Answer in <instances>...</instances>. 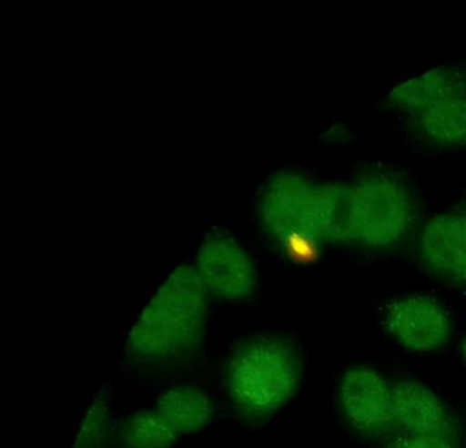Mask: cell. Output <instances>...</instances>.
I'll return each mask as SVG.
<instances>
[{
	"label": "cell",
	"instance_id": "cell-1",
	"mask_svg": "<svg viewBox=\"0 0 466 448\" xmlns=\"http://www.w3.org/2000/svg\"><path fill=\"white\" fill-rule=\"evenodd\" d=\"M207 300L193 265L174 270L130 331L127 344L133 354L159 360L192 349L206 324Z\"/></svg>",
	"mask_w": 466,
	"mask_h": 448
},
{
	"label": "cell",
	"instance_id": "cell-2",
	"mask_svg": "<svg viewBox=\"0 0 466 448\" xmlns=\"http://www.w3.org/2000/svg\"><path fill=\"white\" fill-rule=\"evenodd\" d=\"M299 382V362L290 344L261 338L242 347L228 369V387L238 412L250 421L272 417Z\"/></svg>",
	"mask_w": 466,
	"mask_h": 448
},
{
	"label": "cell",
	"instance_id": "cell-3",
	"mask_svg": "<svg viewBox=\"0 0 466 448\" xmlns=\"http://www.w3.org/2000/svg\"><path fill=\"white\" fill-rule=\"evenodd\" d=\"M413 218L411 199L394 178L370 174L350 186V240L380 248L400 240Z\"/></svg>",
	"mask_w": 466,
	"mask_h": 448
},
{
	"label": "cell",
	"instance_id": "cell-4",
	"mask_svg": "<svg viewBox=\"0 0 466 448\" xmlns=\"http://www.w3.org/2000/svg\"><path fill=\"white\" fill-rule=\"evenodd\" d=\"M320 185L296 172L269 178L258 199V215L277 242L318 243Z\"/></svg>",
	"mask_w": 466,
	"mask_h": 448
},
{
	"label": "cell",
	"instance_id": "cell-5",
	"mask_svg": "<svg viewBox=\"0 0 466 448\" xmlns=\"http://www.w3.org/2000/svg\"><path fill=\"white\" fill-rule=\"evenodd\" d=\"M207 294L244 300L256 286V268L245 249L228 234H211L198 248L193 265Z\"/></svg>",
	"mask_w": 466,
	"mask_h": 448
},
{
	"label": "cell",
	"instance_id": "cell-6",
	"mask_svg": "<svg viewBox=\"0 0 466 448\" xmlns=\"http://www.w3.org/2000/svg\"><path fill=\"white\" fill-rule=\"evenodd\" d=\"M383 322L390 335L411 352L435 351L447 343L451 332L443 306L424 295L395 300L384 311Z\"/></svg>",
	"mask_w": 466,
	"mask_h": 448
},
{
	"label": "cell",
	"instance_id": "cell-7",
	"mask_svg": "<svg viewBox=\"0 0 466 448\" xmlns=\"http://www.w3.org/2000/svg\"><path fill=\"white\" fill-rule=\"evenodd\" d=\"M339 398L349 423L362 433L380 436L395 425L392 387L376 369H349L340 382Z\"/></svg>",
	"mask_w": 466,
	"mask_h": 448
},
{
	"label": "cell",
	"instance_id": "cell-8",
	"mask_svg": "<svg viewBox=\"0 0 466 448\" xmlns=\"http://www.w3.org/2000/svg\"><path fill=\"white\" fill-rule=\"evenodd\" d=\"M392 412L395 425L406 433L441 436L450 439L452 420L446 406L427 385L414 380L392 387Z\"/></svg>",
	"mask_w": 466,
	"mask_h": 448
},
{
	"label": "cell",
	"instance_id": "cell-9",
	"mask_svg": "<svg viewBox=\"0 0 466 448\" xmlns=\"http://www.w3.org/2000/svg\"><path fill=\"white\" fill-rule=\"evenodd\" d=\"M425 264L447 280L466 284V223L460 213H443L428 221L421 235Z\"/></svg>",
	"mask_w": 466,
	"mask_h": 448
},
{
	"label": "cell",
	"instance_id": "cell-10",
	"mask_svg": "<svg viewBox=\"0 0 466 448\" xmlns=\"http://www.w3.org/2000/svg\"><path fill=\"white\" fill-rule=\"evenodd\" d=\"M466 93V84L457 71L447 67L424 71L390 92V100L414 117L433 107Z\"/></svg>",
	"mask_w": 466,
	"mask_h": 448
},
{
	"label": "cell",
	"instance_id": "cell-11",
	"mask_svg": "<svg viewBox=\"0 0 466 448\" xmlns=\"http://www.w3.org/2000/svg\"><path fill=\"white\" fill-rule=\"evenodd\" d=\"M155 409L179 436L200 431L214 417L211 399L193 385H177L165 391Z\"/></svg>",
	"mask_w": 466,
	"mask_h": 448
},
{
	"label": "cell",
	"instance_id": "cell-12",
	"mask_svg": "<svg viewBox=\"0 0 466 448\" xmlns=\"http://www.w3.org/2000/svg\"><path fill=\"white\" fill-rule=\"evenodd\" d=\"M427 138L443 145L466 144V93L455 96L416 117Z\"/></svg>",
	"mask_w": 466,
	"mask_h": 448
},
{
	"label": "cell",
	"instance_id": "cell-13",
	"mask_svg": "<svg viewBox=\"0 0 466 448\" xmlns=\"http://www.w3.org/2000/svg\"><path fill=\"white\" fill-rule=\"evenodd\" d=\"M178 437L157 409L136 412L122 429V442L127 448H171Z\"/></svg>",
	"mask_w": 466,
	"mask_h": 448
},
{
	"label": "cell",
	"instance_id": "cell-14",
	"mask_svg": "<svg viewBox=\"0 0 466 448\" xmlns=\"http://www.w3.org/2000/svg\"><path fill=\"white\" fill-rule=\"evenodd\" d=\"M110 431V409L105 396H97L81 423L73 448H102Z\"/></svg>",
	"mask_w": 466,
	"mask_h": 448
},
{
	"label": "cell",
	"instance_id": "cell-15",
	"mask_svg": "<svg viewBox=\"0 0 466 448\" xmlns=\"http://www.w3.org/2000/svg\"><path fill=\"white\" fill-rule=\"evenodd\" d=\"M387 448H454L447 437L405 433L392 440Z\"/></svg>",
	"mask_w": 466,
	"mask_h": 448
},
{
	"label": "cell",
	"instance_id": "cell-16",
	"mask_svg": "<svg viewBox=\"0 0 466 448\" xmlns=\"http://www.w3.org/2000/svg\"><path fill=\"white\" fill-rule=\"evenodd\" d=\"M461 350H462L463 360L466 361V338L463 339L462 347H461Z\"/></svg>",
	"mask_w": 466,
	"mask_h": 448
},
{
	"label": "cell",
	"instance_id": "cell-17",
	"mask_svg": "<svg viewBox=\"0 0 466 448\" xmlns=\"http://www.w3.org/2000/svg\"><path fill=\"white\" fill-rule=\"evenodd\" d=\"M460 215L462 216V219H463V220H465V223H466V205H465V208H463V209L461 210Z\"/></svg>",
	"mask_w": 466,
	"mask_h": 448
}]
</instances>
